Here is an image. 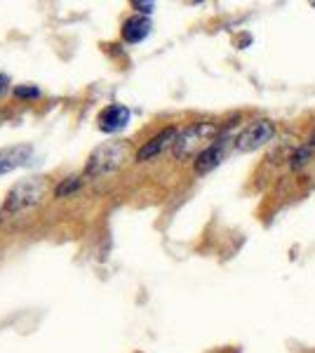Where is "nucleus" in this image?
Segmentation results:
<instances>
[{"label":"nucleus","instance_id":"obj_1","mask_svg":"<svg viewBox=\"0 0 315 353\" xmlns=\"http://www.w3.org/2000/svg\"><path fill=\"white\" fill-rule=\"evenodd\" d=\"M45 191H48V181L43 176H31L26 181H19V184L12 186V191L8 193V201H5L3 212L14 214V212H24V210H31L43 201Z\"/></svg>","mask_w":315,"mask_h":353},{"label":"nucleus","instance_id":"obj_2","mask_svg":"<svg viewBox=\"0 0 315 353\" xmlns=\"http://www.w3.org/2000/svg\"><path fill=\"white\" fill-rule=\"evenodd\" d=\"M125 156H128V144H120V141H111V144L99 146L88 161V168H85V174L90 176H99V174H108L113 170H118L123 165Z\"/></svg>","mask_w":315,"mask_h":353},{"label":"nucleus","instance_id":"obj_3","mask_svg":"<svg viewBox=\"0 0 315 353\" xmlns=\"http://www.w3.org/2000/svg\"><path fill=\"white\" fill-rule=\"evenodd\" d=\"M273 137H276V125L271 121H266V118H259V121L247 125V128H245L233 141H236L238 153H247V151L259 149L263 144H268Z\"/></svg>","mask_w":315,"mask_h":353},{"label":"nucleus","instance_id":"obj_4","mask_svg":"<svg viewBox=\"0 0 315 353\" xmlns=\"http://www.w3.org/2000/svg\"><path fill=\"white\" fill-rule=\"evenodd\" d=\"M214 132H216V128L212 123H196V125H191V128L181 130L179 137H176V144H174L176 156L188 158L210 134H214Z\"/></svg>","mask_w":315,"mask_h":353},{"label":"nucleus","instance_id":"obj_5","mask_svg":"<svg viewBox=\"0 0 315 353\" xmlns=\"http://www.w3.org/2000/svg\"><path fill=\"white\" fill-rule=\"evenodd\" d=\"M226 146H228V137L226 134H219V139H214L212 144L205 146V149L196 156V163H193L196 172L198 174H207L214 168H219L221 161L226 158Z\"/></svg>","mask_w":315,"mask_h":353},{"label":"nucleus","instance_id":"obj_6","mask_svg":"<svg viewBox=\"0 0 315 353\" xmlns=\"http://www.w3.org/2000/svg\"><path fill=\"white\" fill-rule=\"evenodd\" d=\"M179 132H181V130H176V128L160 130L158 134H153L151 139H148L146 144L141 146L139 151H136V161L146 163V161H151V158L160 156V153H163L165 149H170V146L176 144V137H179Z\"/></svg>","mask_w":315,"mask_h":353},{"label":"nucleus","instance_id":"obj_7","mask_svg":"<svg viewBox=\"0 0 315 353\" xmlns=\"http://www.w3.org/2000/svg\"><path fill=\"white\" fill-rule=\"evenodd\" d=\"M130 118H132V113H130L128 106L111 104L99 113V130L106 134H116V132H120V130L128 128Z\"/></svg>","mask_w":315,"mask_h":353},{"label":"nucleus","instance_id":"obj_8","mask_svg":"<svg viewBox=\"0 0 315 353\" xmlns=\"http://www.w3.org/2000/svg\"><path fill=\"white\" fill-rule=\"evenodd\" d=\"M33 156L31 144H17L8 146V149H0V174H10L14 170L24 168Z\"/></svg>","mask_w":315,"mask_h":353},{"label":"nucleus","instance_id":"obj_9","mask_svg":"<svg viewBox=\"0 0 315 353\" xmlns=\"http://www.w3.org/2000/svg\"><path fill=\"white\" fill-rule=\"evenodd\" d=\"M148 33H151V19H148V17H144V14L130 17V19L123 24V38L128 43H132V45L146 41Z\"/></svg>","mask_w":315,"mask_h":353},{"label":"nucleus","instance_id":"obj_10","mask_svg":"<svg viewBox=\"0 0 315 353\" xmlns=\"http://www.w3.org/2000/svg\"><path fill=\"white\" fill-rule=\"evenodd\" d=\"M311 161H313V149H311V146H299V149L292 153L289 168H292V170H301L303 165H308Z\"/></svg>","mask_w":315,"mask_h":353},{"label":"nucleus","instance_id":"obj_11","mask_svg":"<svg viewBox=\"0 0 315 353\" xmlns=\"http://www.w3.org/2000/svg\"><path fill=\"white\" fill-rule=\"evenodd\" d=\"M80 186H83V179L80 176H68L66 181H61L59 186L54 189V198H66L71 196V193H76Z\"/></svg>","mask_w":315,"mask_h":353},{"label":"nucleus","instance_id":"obj_12","mask_svg":"<svg viewBox=\"0 0 315 353\" xmlns=\"http://www.w3.org/2000/svg\"><path fill=\"white\" fill-rule=\"evenodd\" d=\"M14 94L19 97V99H38L43 92H40L38 88H31V85H19V88L14 90Z\"/></svg>","mask_w":315,"mask_h":353},{"label":"nucleus","instance_id":"obj_13","mask_svg":"<svg viewBox=\"0 0 315 353\" xmlns=\"http://www.w3.org/2000/svg\"><path fill=\"white\" fill-rule=\"evenodd\" d=\"M134 8L139 10V12H144V14H151L156 5H153V3H134Z\"/></svg>","mask_w":315,"mask_h":353},{"label":"nucleus","instance_id":"obj_14","mask_svg":"<svg viewBox=\"0 0 315 353\" xmlns=\"http://www.w3.org/2000/svg\"><path fill=\"white\" fill-rule=\"evenodd\" d=\"M8 88H10V78H8V76H3V73H0V94H5V92H8Z\"/></svg>","mask_w":315,"mask_h":353},{"label":"nucleus","instance_id":"obj_15","mask_svg":"<svg viewBox=\"0 0 315 353\" xmlns=\"http://www.w3.org/2000/svg\"><path fill=\"white\" fill-rule=\"evenodd\" d=\"M306 146H311V149H315V130L311 134H308V141H306Z\"/></svg>","mask_w":315,"mask_h":353},{"label":"nucleus","instance_id":"obj_16","mask_svg":"<svg viewBox=\"0 0 315 353\" xmlns=\"http://www.w3.org/2000/svg\"><path fill=\"white\" fill-rule=\"evenodd\" d=\"M313 8H315V3H313Z\"/></svg>","mask_w":315,"mask_h":353}]
</instances>
